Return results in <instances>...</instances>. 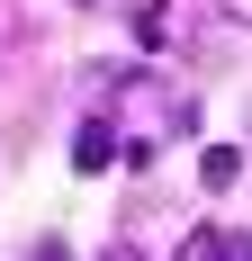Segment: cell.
Listing matches in <instances>:
<instances>
[{
  "mask_svg": "<svg viewBox=\"0 0 252 261\" xmlns=\"http://www.w3.org/2000/svg\"><path fill=\"white\" fill-rule=\"evenodd\" d=\"M135 45H171V9L162 0H135Z\"/></svg>",
  "mask_w": 252,
  "mask_h": 261,
  "instance_id": "4",
  "label": "cell"
},
{
  "mask_svg": "<svg viewBox=\"0 0 252 261\" xmlns=\"http://www.w3.org/2000/svg\"><path fill=\"white\" fill-rule=\"evenodd\" d=\"M198 180L207 189H234V180H243V153H234V144H207V153H198Z\"/></svg>",
  "mask_w": 252,
  "mask_h": 261,
  "instance_id": "3",
  "label": "cell"
},
{
  "mask_svg": "<svg viewBox=\"0 0 252 261\" xmlns=\"http://www.w3.org/2000/svg\"><path fill=\"white\" fill-rule=\"evenodd\" d=\"M216 18H234V27H252V0H216Z\"/></svg>",
  "mask_w": 252,
  "mask_h": 261,
  "instance_id": "5",
  "label": "cell"
},
{
  "mask_svg": "<svg viewBox=\"0 0 252 261\" xmlns=\"http://www.w3.org/2000/svg\"><path fill=\"white\" fill-rule=\"evenodd\" d=\"M171 261H252V234H234V225H189V234L171 243Z\"/></svg>",
  "mask_w": 252,
  "mask_h": 261,
  "instance_id": "2",
  "label": "cell"
},
{
  "mask_svg": "<svg viewBox=\"0 0 252 261\" xmlns=\"http://www.w3.org/2000/svg\"><path fill=\"white\" fill-rule=\"evenodd\" d=\"M99 261H144V252H135V243H126V234H117V243H108V252H99Z\"/></svg>",
  "mask_w": 252,
  "mask_h": 261,
  "instance_id": "6",
  "label": "cell"
},
{
  "mask_svg": "<svg viewBox=\"0 0 252 261\" xmlns=\"http://www.w3.org/2000/svg\"><path fill=\"white\" fill-rule=\"evenodd\" d=\"M108 162H126V135H117V117H81V135H72V171H90V180H99Z\"/></svg>",
  "mask_w": 252,
  "mask_h": 261,
  "instance_id": "1",
  "label": "cell"
}]
</instances>
